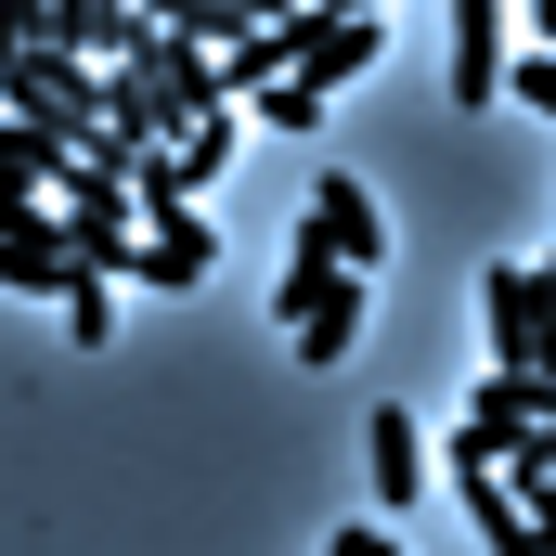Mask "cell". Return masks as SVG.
<instances>
[{
  "instance_id": "11",
  "label": "cell",
  "mask_w": 556,
  "mask_h": 556,
  "mask_svg": "<svg viewBox=\"0 0 556 556\" xmlns=\"http://www.w3.org/2000/svg\"><path fill=\"white\" fill-rule=\"evenodd\" d=\"M466 518H479V544H492V556H544V531L518 518V492H505V479H466Z\"/></svg>"
},
{
  "instance_id": "8",
  "label": "cell",
  "mask_w": 556,
  "mask_h": 556,
  "mask_svg": "<svg viewBox=\"0 0 556 556\" xmlns=\"http://www.w3.org/2000/svg\"><path fill=\"white\" fill-rule=\"evenodd\" d=\"M65 168H78V142H65V130L0 117V220H26V207H39V181H65Z\"/></svg>"
},
{
  "instance_id": "3",
  "label": "cell",
  "mask_w": 556,
  "mask_h": 556,
  "mask_svg": "<svg viewBox=\"0 0 556 556\" xmlns=\"http://www.w3.org/2000/svg\"><path fill=\"white\" fill-rule=\"evenodd\" d=\"M298 233H311L337 273H376V260H389V207H376L350 168H311V207H298Z\"/></svg>"
},
{
  "instance_id": "4",
  "label": "cell",
  "mask_w": 556,
  "mask_h": 556,
  "mask_svg": "<svg viewBox=\"0 0 556 556\" xmlns=\"http://www.w3.org/2000/svg\"><path fill=\"white\" fill-rule=\"evenodd\" d=\"M117 285H168V298H194V285H220V220L207 207H181V220H142Z\"/></svg>"
},
{
  "instance_id": "6",
  "label": "cell",
  "mask_w": 556,
  "mask_h": 556,
  "mask_svg": "<svg viewBox=\"0 0 556 556\" xmlns=\"http://www.w3.org/2000/svg\"><path fill=\"white\" fill-rule=\"evenodd\" d=\"M376 39H389L376 13H285V65H298L324 104H337V78H363V65H376Z\"/></svg>"
},
{
  "instance_id": "13",
  "label": "cell",
  "mask_w": 556,
  "mask_h": 556,
  "mask_svg": "<svg viewBox=\"0 0 556 556\" xmlns=\"http://www.w3.org/2000/svg\"><path fill=\"white\" fill-rule=\"evenodd\" d=\"M65 337H78V350L117 337V273H78V285H65Z\"/></svg>"
},
{
  "instance_id": "5",
  "label": "cell",
  "mask_w": 556,
  "mask_h": 556,
  "mask_svg": "<svg viewBox=\"0 0 556 556\" xmlns=\"http://www.w3.org/2000/svg\"><path fill=\"white\" fill-rule=\"evenodd\" d=\"M78 273H91V260H78L65 207H26V220H0V298H65Z\"/></svg>"
},
{
  "instance_id": "9",
  "label": "cell",
  "mask_w": 556,
  "mask_h": 556,
  "mask_svg": "<svg viewBox=\"0 0 556 556\" xmlns=\"http://www.w3.org/2000/svg\"><path fill=\"white\" fill-rule=\"evenodd\" d=\"M505 91V0H466L453 13V104H492Z\"/></svg>"
},
{
  "instance_id": "14",
  "label": "cell",
  "mask_w": 556,
  "mask_h": 556,
  "mask_svg": "<svg viewBox=\"0 0 556 556\" xmlns=\"http://www.w3.org/2000/svg\"><path fill=\"white\" fill-rule=\"evenodd\" d=\"M247 117H260V130H285V142H311V130H324V91H311V78H285V91H260Z\"/></svg>"
},
{
  "instance_id": "2",
  "label": "cell",
  "mask_w": 556,
  "mask_h": 556,
  "mask_svg": "<svg viewBox=\"0 0 556 556\" xmlns=\"http://www.w3.org/2000/svg\"><path fill=\"white\" fill-rule=\"evenodd\" d=\"M479 324H492V376H556V298H544L531 260L479 273Z\"/></svg>"
},
{
  "instance_id": "15",
  "label": "cell",
  "mask_w": 556,
  "mask_h": 556,
  "mask_svg": "<svg viewBox=\"0 0 556 556\" xmlns=\"http://www.w3.org/2000/svg\"><path fill=\"white\" fill-rule=\"evenodd\" d=\"M518 104H531V117H556V52H518Z\"/></svg>"
},
{
  "instance_id": "16",
  "label": "cell",
  "mask_w": 556,
  "mask_h": 556,
  "mask_svg": "<svg viewBox=\"0 0 556 556\" xmlns=\"http://www.w3.org/2000/svg\"><path fill=\"white\" fill-rule=\"evenodd\" d=\"M324 556H402V531H389V518H350V531H337Z\"/></svg>"
},
{
  "instance_id": "7",
  "label": "cell",
  "mask_w": 556,
  "mask_h": 556,
  "mask_svg": "<svg viewBox=\"0 0 556 556\" xmlns=\"http://www.w3.org/2000/svg\"><path fill=\"white\" fill-rule=\"evenodd\" d=\"M363 479H376V518H415V492H427L415 402H376V427H363Z\"/></svg>"
},
{
  "instance_id": "10",
  "label": "cell",
  "mask_w": 556,
  "mask_h": 556,
  "mask_svg": "<svg viewBox=\"0 0 556 556\" xmlns=\"http://www.w3.org/2000/svg\"><path fill=\"white\" fill-rule=\"evenodd\" d=\"M285 78H298V65H285V13L247 26V39L220 52V104H260V91H285Z\"/></svg>"
},
{
  "instance_id": "1",
  "label": "cell",
  "mask_w": 556,
  "mask_h": 556,
  "mask_svg": "<svg viewBox=\"0 0 556 556\" xmlns=\"http://www.w3.org/2000/svg\"><path fill=\"white\" fill-rule=\"evenodd\" d=\"M273 311H285V337H298V363H350V337H363V273H337L311 233H285Z\"/></svg>"
},
{
  "instance_id": "17",
  "label": "cell",
  "mask_w": 556,
  "mask_h": 556,
  "mask_svg": "<svg viewBox=\"0 0 556 556\" xmlns=\"http://www.w3.org/2000/svg\"><path fill=\"white\" fill-rule=\"evenodd\" d=\"M544 556H556V531H544Z\"/></svg>"
},
{
  "instance_id": "12",
  "label": "cell",
  "mask_w": 556,
  "mask_h": 556,
  "mask_svg": "<svg viewBox=\"0 0 556 556\" xmlns=\"http://www.w3.org/2000/svg\"><path fill=\"white\" fill-rule=\"evenodd\" d=\"M233 130H247V117H207L194 142H168V168H181V194H194V207H207V181L233 168Z\"/></svg>"
}]
</instances>
